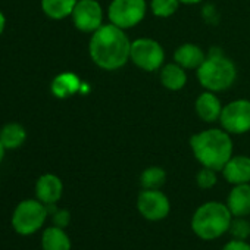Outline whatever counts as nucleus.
Masks as SVG:
<instances>
[{
  "mask_svg": "<svg viewBox=\"0 0 250 250\" xmlns=\"http://www.w3.org/2000/svg\"><path fill=\"white\" fill-rule=\"evenodd\" d=\"M196 75L205 90L221 93L234 84L237 68L234 62L221 52V49L212 47L203 63L196 69Z\"/></svg>",
  "mask_w": 250,
  "mask_h": 250,
  "instance_id": "20e7f679",
  "label": "nucleus"
},
{
  "mask_svg": "<svg viewBox=\"0 0 250 250\" xmlns=\"http://www.w3.org/2000/svg\"><path fill=\"white\" fill-rule=\"evenodd\" d=\"M88 53L96 66L104 71H116L125 66L130 61L131 40L125 30L103 24L96 30L88 42Z\"/></svg>",
  "mask_w": 250,
  "mask_h": 250,
  "instance_id": "f257e3e1",
  "label": "nucleus"
},
{
  "mask_svg": "<svg viewBox=\"0 0 250 250\" xmlns=\"http://www.w3.org/2000/svg\"><path fill=\"white\" fill-rule=\"evenodd\" d=\"M167 183V171L162 167H147L140 175V184L146 190H161Z\"/></svg>",
  "mask_w": 250,
  "mask_h": 250,
  "instance_id": "412c9836",
  "label": "nucleus"
},
{
  "mask_svg": "<svg viewBox=\"0 0 250 250\" xmlns=\"http://www.w3.org/2000/svg\"><path fill=\"white\" fill-rule=\"evenodd\" d=\"M222 103L221 100L218 99L216 93L213 91H203L199 94V97L196 99V103H194V109H196V113L197 116L205 121V122H215V121H219L221 118V113H222Z\"/></svg>",
  "mask_w": 250,
  "mask_h": 250,
  "instance_id": "4468645a",
  "label": "nucleus"
},
{
  "mask_svg": "<svg viewBox=\"0 0 250 250\" xmlns=\"http://www.w3.org/2000/svg\"><path fill=\"white\" fill-rule=\"evenodd\" d=\"M137 210L146 221L159 222L169 215L171 202L162 190L143 188L137 197Z\"/></svg>",
  "mask_w": 250,
  "mask_h": 250,
  "instance_id": "1a4fd4ad",
  "label": "nucleus"
},
{
  "mask_svg": "<svg viewBox=\"0 0 250 250\" xmlns=\"http://www.w3.org/2000/svg\"><path fill=\"white\" fill-rule=\"evenodd\" d=\"M130 61L140 69L155 72L165 65V50L159 42L142 37L131 42Z\"/></svg>",
  "mask_w": 250,
  "mask_h": 250,
  "instance_id": "0eeeda50",
  "label": "nucleus"
},
{
  "mask_svg": "<svg viewBox=\"0 0 250 250\" xmlns=\"http://www.w3.org/2000/svg\"><path fill=\"white\" fill-rule=\"evenodd\" d=\"M180 3V0H150V11L158 18H169L178 11Z\"/></svg>",
  "mask_w": 250,
  "mask_h": 250,
  "instance_id": "4be33fe9",
  "label": "nucleus"
},
{
  "mask_svg": "<svg viewBox=\"0 0 250 250\" xmlns=\"http://www.w3.org/2000/svg\"><path fill=\"white\" fill-rule=\"evenodd\" d=\"M49 216L47 206L43 202L39 199H24L12 212L11 225L18 235L28 237L39 232Z\"/></svg>",
  "mask_w": 250,
  "mask_h": 250,
  "instance_id": "39448f33",
  "label": "nucleus"
},
{
  "mask_svg": "<svg viewBox=\"0 0 250 250\" xmlns=\"http://www.w3.org/2000/svg\"><path fill=\"white\" fill-rule=\"evenodd\" d=\"M227 206L232 216L250 215V183L232 186L227 197Z\"/></svg>",
  "mask_w": 250,
  "mask_h": 250,
  "instance_id": "2eb2a0df",
  "label": "nucleus"
},
{
  "mask_svg": "<svg viewBox=\"0 0 250 250\" xmlns=\"http://www.w3.org/2000/svg\"><path fill=\"white\" fill-rule=\"evenodd\" d=\"M27 140V130L20 122H8L0 128V142L6 150L20 149Z\"/></svg>",
  "mask_w": 250,
  "mask_h": 250,
  "instance_id": "6ab92c4d",
  "label": "nucleus"
},
{
  "mask_svg": "<svg viewBox=\"0 0 250 250\" xmlns=\"http://www.w3.org/2000/svg\"><path fill=\"white\" fill-rule=\"evenodd\" d=\"M34 193H36V199L43 202L46 206L56 205L62 199L63 183L56 174L46 172L37 178Z\"/></svg>",
  "mask_w": 250,
  "mask_h": 250,
  "instance_id": "9b49d317",
  "label": "nucleus"
},
{
  "mask_svg": "<svg viewBox=\"0 0 250 250\" xmlns=\"http://www.w3.org/2000/svg\"><path fill=\"white\" fill-rule=\"evenodd\" d=\"M228 232L232 238L247 240L250 237V221L246 219V216H234L229 224Z\"/></svg>",
  "mask_w": 250,
  "mask_h": 250,
  "instance_id": "5701e85b",
  "label": "nucleus"
},
{
  "mask_svg": "<svg viewBox=\"0 0 250 250\" xmlns=\"http://www.w3.org/2000/svg\"><path fill=\"white\" fill-rule=\"evenodd\" d=\"M146 12V0H112L107 8V18L110 24L127 31L139 25Z\"/></svg>",
  "mask_w": 250,
  "mask_h": 250,
  "instance_id": "423d86ee",
  "label": "nucleus"
},
{
  "mask_svg": "<svg viewBox=\"0 0 250 250\" xmlns=\"http://www.w3.org/2000/svg\"><path fill=\"white\" fill-rule=\"evenodd\" d=\"M72 241L65 228L50 225L42 232V250H71Z\"/></svg>",
  "mask_w": 250,
  "mask_h": 250,
  "instance_id": "f3484780",
  "label": "nucleus"
},
{
  "mask_svg": "<svg viewBox=\"0 0 250 250\" xmlns=\"http://www.w3.org/2000/svg\"><path fill=\"white\" fill-rule=\"evenodd\" d=\"M5 155H6V149H5V146L2 145V142H0V164L3 162V159H5Z\"/></svg>",
  "mask_w": 250,
  "mask_h": 250,
  "instance_id": "cd10ccee",
  "label": "nucleus"
},
{
  "mask_svg": "<svg viewBox=\"0 0 250 250\" xmlns=\"http://www.w3.org/2000/svg\"><path fill=\"white\" fill-rule=\"evenodd\" d=\"M180 2L183 5H197V3L203 2V0H180Z\"/></svg>",
  "mask_w": 250,
  "mask_h": 250,
  "instance_id": "c85d7f7f",
  "label": "nucleus"
},
{
  "mask_svg": "<svg viewBox=\"0 0 250 250\" xmlns=\"http://www.w3.org/2000/svg\"><path fill=\"white\" fill-rule=\"evenodd\" d=\"M222 250H250V243L247 240L231 238L222 247Z\"/></svg>",
  "mask_w": 250,
  "mask_h": 250,
  "instance_id": "a878e982",
  "label": "nucleus"
},
{
  "mask_svg": "<svg viewBox=\"0 0 250 250\" xmlns=\"http://www.w3.org/2000/svg\"><path fill=\"white\" fill-rule=\"evenodd\" d=\"M71 18L78 31L93 34L103 25V8L97 0H78Z\"/></svg>",
  "mask_w": 250,
  "mask_h": 250,
  "instance_id": "9d476101",
  "label": "nucleus"
},
{
  "mask_svg": "<svg viewBox=\"0 0 250 250\" xmlns=\"http://www.w3.org/2000/svg\"><path fill=\"white\" fill-rule=\"evenodd\" d=\"M161 83L171 91L183 90L187 84V72L177 62L165 63L161 68Z\"/></svg>",
  "mask_w": 250,
  "mask_h": 250,
  "instance_id": "a211bd4d",
  "label": "nucleus"
},
{
  "mask_svg": "<svg viewBox=\"0 0 250 250\" xmlns=\"http://www.w3.org/2000/svg\"><path fill=\"white\" fill-rule=\"evenodd\" d=\"M221 127L229 134H246L250 131V100L237 99L222 107Z\"/></svg>",
  "mask_w": 250,
  "mask_h": 250,
  "instance_id": "6e6552de",
  "label": "nucleus"
},
{
  "mask_svg": "<svg viewBox=\"0 0 250 250\" xmlns=\"http://www.w3.org/2000/svg\"><path fill=\"white\" fill-rule=\"evenodd\" d=\"M50 216H52V225L66 228L71 224V213L66 209H56Z\"/></svg>",
  "mask_w": 250,
  "mask_h": 250,
  "instance_id": "393cba45",
  "label": "nucleus"
},
{
  "mask_svg": "<svg viewBox=\"0 0 250 250\" xmlns=\"http://www.w3.org/2000/svg\"><path fill=\"white\" fill-rule=\"evenodd\" d=\"M83 90V81L71 71L58 74L50 83V91L56 99H69Z\"/></svg>",
  "mask_w": 250,
  "mask_h": 250,
  "instance_id": "ddd939ff",
  "label": "nucleus"
},
{
  "mask_svg": "<svg viewBox=\"0 0 250 250\" xmlns=\"http://www.w3.org/2000/svg\"><path fill=\"white\" fill-rule=\"evenodd\" d=\"M205 58V52L193 43H184L174 52V62H177L184 69H197L203 63Z\"/></svg>",
  "mask_w": 250,
  "mask_h": 250,
  "instance_id": "dca6fc26",
  "label": "nucleus"
},
{
  "mask_svg": "<svg viewBox=\"0 0 250 250\" xmlns=\"http://www.w3.org/2000/svg\"><path fill=\"white\" fill-rule=\"evenodd\" d=\"M216 172L215 169H210V168H206V167H202V169L197 172L196 175V184L199 188L202 190H209V188H213L218 183V177H216Z\"/></svg>",
  "mask_w": 250,
  "mask_h": 250,
  "instance_id": "b1692460",
  "label": "nucleus"
},
{
  "mask_svg": "<svg viewBox=\"0 0 250 250\" xmlns=\"http://www.w3.org/2000/svg\"><path fill=\"white\" fill-rule=\"evenodd\" d=\"M190 149L202 167L222 171L232 156L234 146L231 134L224 128H209L190 137Z\"/></svg>",
  "mask_w": 250,
  "mask_h": 250,
  "instance_id": "f03ea898",
  "label": "nucleus"
},
{
  "mask_svg": "<svg viewBox=\"0 0 250 250\" xmlns=\"http://www.w3.org/2000/svg\"><path fill=\"white\" fill-rule=\"evenodd\" d=\"M221 172L225 181L232 186L250 183V156L232 155Z\"/></svg>",
  "mask_w": 250,
  "mask_h": 250,
  "instance_id": "f8f14e48",
  "label": "nucleus"
},
{
  "mask_svg": "<svg viewBox=\"0 0 250 250\" xmlns=\"http://www.w3.org/2000/svg\"><path fill=\"white\" fill-rule=\"evenodd\" d=\"M232 218L234 216L229 212L227 203L210 200L200 205L194 210L190 227L200 240L212 241L228 232Z\"/></svg>",
  "mask_w": 250,
  "mask_h": 250,
  "instance_id": "7ed1b4c3",
  "label": "nucleus"
},
{
  "mask_svg": "<svg viewBox=\"0 0 250 250\" xmlns=\"http://www.w3.org/2000/svg\"><path fill=\"white\" fill-rule=\"evenodd\" d=\"M78 0H40L43 14L55 21L65 20L72 15Z\"/></svg>",
  "mask_w": 250,
  "mask_h": 250,
  "instance_id": "aec40b11",
  "label": "nucleus"
},
{
  "mask_svg": "<svg viewBox=\"0 0 250 250\" xmlns=\"http://www.w3.org/2000/svg\"><path fill=\"white\" fill-rule=\"evenodd\" d=\"M5 28H6V17L2 11H0V36L5 33Z\"/></svg>",
  "mask_w": 250,
  "mask_h": 250,
  "instance_id": "bb28decb",
  "label": "nucleus"
}]
</instances>
